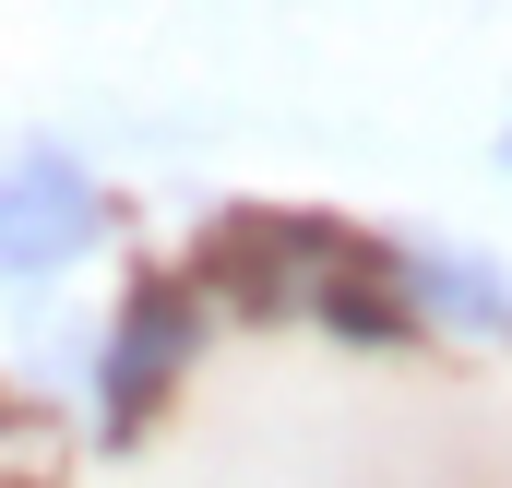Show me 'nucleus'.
<instances>
[{"label": "nucleus", "instance_id": "2", "mask_svg": "<svg viewBox=\"0 0 512 488\" xmlns=\"http://www.w3.org/2000/svg\"><path fill=\"white\" fill-rule=\"evenodd\" d=\"M203 346V310L179 298V286H131L120 322H108V346H96V393H108V429H143L155 405H167V381L191 369Z\"/></svg>", "mask_w": 512, "mask_h": 488}, {"label": "nucleus", "instance_id": "1", "mask_svg": "<svg viewBox=\"0 0 512 488\" xmlns=\"http://www.w3.org/2000/svg\"><path fill=\"white\" fill-rule=\"evenodd\" d=\"M96 239H108V191L84 155H60V143L0 155V286H48Z\"/></svg>", "mask_w": 512, "mask_h": 488}, {"label": "nucleus", "instance_id": "4", "mask_svg": "<svg viewBox=\"0 0 512 488\" xmlns=\"http://www.w3.org/2000/svg\"><path fill=\"white\" fill-rule=\"evenodd\" d=\"M489 155H501V167H512V120H501V131H489Z\"/></svg>", "mask_w": 512, "mask_h": 488}, {"label": "nucleus", "instance_id": "3", "mask_svg": "<svg viewBox=\"0 0 512 488\" xmlns=\"http://www.w3.org/2000/svg\"><path fill=\"white\" fill-rule=\"evenodd\" d=\"M393 286H405L417 310H441V322H512V286H501L489 250H405Z\"/></svg>", "mask_w": 512, "mask_h": 488}]
</instances>
